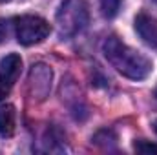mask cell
Instances as JSON below:
<instances>
[{
    "label": "cell",
    "instance_id": "cell-1",
    "mask_svg": "<svg viewBox=\"0 0 157 155\" xmlns=\"http://www.w3.org/2000/svg\"><path fill=\"white\" fill-rule=\"evenodd\" d=\"M102 51H104V57L108 59V62L126 78L143 80L154 70V64L148 57H144L137 49L130 47L117 37H108L104 40Z\"/></svg>",
    "mask_w": 157,
    "mask_h": 155
},
{
    "label": "cell",
    "instance_id": "cell-2",
    "mask_svg": "<svg viewBox=\"0 0 157 155\" xmlns=\"http://www.w3.org/2000/svg\"><path fill=\"white\" fill-rule=\"evenodd\" d=\"M90 22L84 0H64L57 11V28L62 37H75Z\"/></svg>",
    "mask_w": 157,
    "mask_h": 155
},
{
    "label": "cell",
    "instance_id": "cell-3",
    "mask_svg": "<svg viewBox=\"0 0 157 155\" xmlns=\"http://www.w3.org/2000/svg\"><path fill=\"white\" fill-rule=\"evenodd\" d=\"M13 29L18 44L22 46H35L48 39L51 33V26L46 18L39 15H22L13 20Z\"/></svg>",
    "mask_w": 157,
    "mask_h": 155
},
{
    "label": "cell",
    "instance_id": "cell-4",
    "mask_svg": "<svg viewBox=\"0 0 157 155\" xmlns=\"http://www.w3.org/2000/svg\"><path fill=\"white\" fill-rule=\"evenodd\" d=\"M51 78L53 73L46 64H33L31 71H29V93L33 95V99L44 100L51 89Z\"/></svg>",
    "mask_w": 157,
    "mask_h": 155
},
{
    "label": "cell",
    "instance_id": "cell-5",
    "mask_svg": "<svg viewBox=\"0 0 157 155\" xmlns=\"http://www.w3.org/2000/svg\"><path fill=\"white\" fill-rule=\"evenodd\" d=\"M133 28L137 31V35L141 37V40L157 51V18L150 17L146 13H139L133 20Z\"/></svg>",
    "mask_w": 157,
    "mask_h": 155
},
{
    "label": "cell",
    "instance_id": "cell-6",
    "mask_svg": "<svg viewBox=\"0 0 157 155\" xmlns=\"http://www.w3.org/2000/svg\"><path fill=\"white\" fill-rule=\"evenodd\" d=\"M20 71H22V59H20V55L11 53V55H6L0 60V82H4L6 86L11 88L18 80Z\"/></svg>",
    "mask_w": 157,
    "mask_h": 155
},
{
    "label": "cell",
    "instance_id": "cell-7",
    "mask_svg": "<svg viewBox=\"0 0 157 155\" xmlns=\"http://www.w3.org/2000/svg\"><path fill=\"white\" fill-rule=\"evenodd\" d=\"M15 124H17V113L11 104H6L0 108V137L9 139L15 133Z\"/></svg>",
    "mask_w": 157,
    "mask_h": 155
},
{
    "label": "cell",
    "instance_id": "cell-8",
    "mask_svg": "<svg viewBox=\"0 0 157 155\" xmlns=\"http://www.w3.org/2000/svg\"><path fill=\"white\" fill-rule=\"evenodd\" d=\"M121 4H122V0H101V13H102V17L108 18V20L115 18L119 15V11H121Z\"/></svg>",
    "mask_w": 157,
    "mask_h": 155
},
{
    "label": "cell",
    "instance_id": "cell-9",
    "mask_svg": "<svg viewBox=\"0 0 157 155\" xmlns=\"http://www.w3.org/2000/svg\"><path fill=\"white\" fill-rule=\"evenodd\" d=\"M97 146H104V148H110V142H115L117 141V137H115V133L112 131V130H101V131H97L95 135H93V139H91Z\"/></svg>",
    "mask_w": 157,
    "mask_h": 155
},
{
    "label": "cell",
    "instance_id": "cell-10",
    "mask_svg": "<svg viewBox=\"0 0 157 155\" xmlns=\"http://www.w3.org/2000/svg\"><path fill=\"white\" fill-rule=\"evenodd\" d=\"M133 150L137 153H144V155L155 153L157 155V144L150 142V141H144V139H139V141L133 142Z\"/></svg>",
    "mask_w": 157,
    "mask_h": 155
},
{
    "label": "cell",
    "instance_id": "cell-11",
    "mask_svg": "<svg viewBox=\"0 0 157 155\" xmlns=\"http://www.w3.org/2000/svg\"><path fill=\"white\" fill-rule=\"evenodd\" d=\"M9 37V20H0V44H4Z\"/></svg>",
    "mask_w": 157,
    "mask_h": 155
},
{
    "label": "cell",
    "instance_id": "cell-12",
    "mask_svg": "<svg viewBox=\"0 0 157 155\" xmlns=\"http://www.w3.org/2000/svg\"><path fill=\"white\" fill-rule=\"evenodd\" d=\"M9 89H11L9 86H6L4 82H0V102H2V100H4V99L7 97V93H9Z\"/></svg>",
    "mask_w": 157,
    "mask_h": 155
},
{
    "label": "cell",
    "instance_id": "cell-13",
    "mask_svg": "<svg viewBox=\"0 0 157 155\" xmlns=\"http://www.w3.org/2000/svg\"><path fill=\"white\" fill-rule=\"evenodd\" d=\"M154 131H155V133H157V120H155V122H154Z\"/></svg>",
    "mask_w": 157,
    "mask_h": 155
},
{
    "label": "cell",
    "instance_id": "cell-14",
    "mask_svg": "<svg viewBox=\"0 0 157 155\" xmlns=\"http://www.w3.org/2000/svg\"><path fill=\"white\" fill-rule=\"evenodd\" d=\"M0 2H2V4H6V2H11V0H0Z\"/></svg>",
    "mask_w": 157,
    "mask_h": 155
},
{
    "label": "cell",
    "instance_id": "cell-15",
    "mask_svg": "<svg viewBox=\"0 0 157 155\" xmlns=\"http://www.w3.org/2000/svg\"><path fill=\"white\" fill-rule=\"evenodd\" d=\"M154 95H155V99H157V88H155V91H154Z\"/></svg>",
    "mask_w": 157,
    "mask_h": 155
},
{
    "label": "cell",
    "instance_id": "cell-16",
    "mask_svg": "<svg viewBox=\"0 0 157 155\" xmlns=\"http://www.w3.org/2000/svg\"><path fill=\"white\" fill-rule=\"evenodd\" d=\"M155 4H157V0H155Z\"/></svg>",
    "mask_w": 157,
    "mask_h": 155
}]
</instances>
